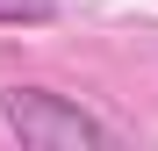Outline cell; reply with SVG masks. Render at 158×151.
Listing matches in <instances>:
<instances>
[{
	"label": "cell",
	"instance_id": "6da1fadb",
	"mask_svg": "<svg viewBox=\"0 0 158 151\" xmlns=\"http://www.w3.org/2000/svg\"><path fill=\"white\" fill-rule=\"evenodd\" d=\"M0 122L22 151H108L115 130L50 86H0Z\"/></svg>",
	"mask_w": 158,
	"mask_h": 151
},
{
	"label": "cell",
	"instance_id": "7a4b0ae2",
	"mask_svg": "<svg viewBox=\"0 0 158 151\" xmlns=\"http://www.w3.org/2000/svg\"><path fill=\"white\" fill-rule=\"evenodd\" d=\"M58 15V0H0V29H36Z\"/></svg>",
	"mask_w": 158,
	"mask_h": 151
}]
</instances>
